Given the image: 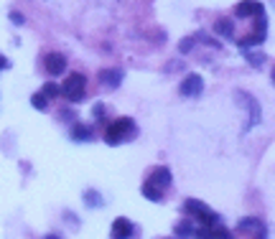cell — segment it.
I'll list each match as a JSON object with an SVG mask.
<instances>
[{"instance_id": "cell-1", "label": "cell", "mask_w": 275, "mask_h": 239, "mask_svg": "<svg viewBox=\"0 0 275 239\" xmlns=\"http://www.w3.org/2000/svg\"><path fill=\"white\" fill-rule=\"evenodd\" d=\"M135 133V123L130 117H120V120H115V123H110L105 128V143L107 145H120L125 140H130Z\"/></svg>"}, {"instance_id": "cell-2", "label": "cell", "mask_w": 275, "mask_h": 239, "mask_svg": "<svg viewBox=\"0 0 275 239\" xmlns=\"http://www.w3.org/2000/svg\"><path fill=\"white\" fill-rule=\"evenodd\" d=\"M84 89H87V76L84 74H69L66 82L59 87V94L66 97L69 102H82L84 99Z\"/></svg>"}, {"instance_id": "cell-3", "label": "cell", "mask_w": 275, "mask_h": 239, "mask_svg": "<svg viewBox=\"0 0 275 239\" xmlns=\"http://www.w3.org/2000/svg\"><path fill=\"white\" fill-rule=\"evenodd\" d=\"M184 214H186L189 219H199L204 226H214V224L219 221V214L212 211L207 204L196 201V198H189V201H184Z\"/></svg>"}, {"instance_id": "cell-4", "label": "cell", "mask_w": 275, "mask_h": 239, "mask_svg": "<svg viewBox=\"0 0 275 239\" xmlns=\"http://www.w3.org/2000/svg\"><path fill=\"white\" fill-rule=\"evenodd\" d=\"M178 92H181L184 97H199V94L204 92V79H202L199 74H189L184 82L178 84Z\"/></svg>"}, {"instance_id": "cell-5", "label": "cell", "mask_w": 275, "mask_h": 239, "mask_svg": "<svg viewBox=\"0 0 275 239\" xmlns=\"http://www.w3.org/2000/svg\"><path fill=\"white\" fill-rule=\"evenodd\" d=\"M234 13H237L240 18H260V16H265V6L260 3V0H240Z\"/></svg>"}, {"instance_id": "cell-6", "label": "cell", "mask_w": 275, "mask_h": 239, "mask_svg": "<svg viewBox=\"0 0 275 239\" xmlns=\"http://www.w3.org/2000/svg\"><path fill=\"white\" fill-rule=\"evenodd\" d=\"M265 33H267V21H265V16H260V18H255V31H250V36L242 38L240 46L245 49V46H257V44H262V41H265Z\"/></svg>"}, {"instance_id": "cell-7", "label": "cell", "mask_w": 275, "mask_h": 239, "mask_svg": "<svg viewBox=\"0 0 275 239\" xmlns=\"http://www.w3.org/2000/svg\"><path fill=\"white\" fill-rule=\"evenodd\" d=\"M145 183H150V186H155L158 191H163L166 186H171V171L166 168V166H155L150 173H148V181Z\"/></svg>"}, {"instance_id": "cell-8", "label": "cell", "mask_w": 275, "mask_h": 239, "mask_svg": "<svg viewBox=\"0 0 275 239\" xmlns=\"http://www.w3.org/2000/svg\"><path fill=\"white\" fill-rule=\"evenodd\" d=\"M196 239H232L229 229L224 226H202V229H194Z\"/></svg>"}, {"instance_id": "cell-9", "label": "cell", "mask_w": 275, "mask_h": 239, "mask_svg": "<svg viewBox=\"0 0 275 239\" xmlns=\"http://www.w3.org/2000/svg\"><path fill=\"white\" fill-rule=\"evenodd\" d=\"M44 64H46L49 76H59V74H64V69H66V56H64V54H49Z\"/></svg>"}, {"instance_id": "cell-10", "label": "cell", "mask_w": 275, "mask_h": 239, "mask_svg": "<svg viewBox=\"0 0 275 239\" xmlns=\"http://www.w3.org/2000/svg\"><path fill=\"white\" fill-rule=\"evenodd\" d=\"M130 234H133V224L125 216L112 221V239H130Z\"/></svg>"}, {"instance_id": "cell-11", "label": "cell", "mask_w": 275, "mask_h": 239, "mask_svg": "<svg viewBox=\"0 0 275 239\" xmlns=\"http://www.w3.org/2000/svg\"><path fill=\"white\" fill-rule=\"evenodd\" d=\"M100 82L105 84V87H117L123 82V71L120 69H105L102 74H100Z\"/></svg>"}, {"instance_id": "cell-12", "label": "cell", "mask_w": 275, "mask_h": 239, "mask_svg": "<svg viewBox=\"0 0 275 239\" xmlns=\"http://www.w3.org/2000/svg\"><path fill=\"white\" fill-rule=\"evenodd\" d=\"M214 31H217L219 36H224V38H232V36H234V23H232V18H219V21L214 23Z\"/></svg>"}, {"instance_id": "cell-13", "label": "cell", "mask_w": 275, "mask_h": 239, "mask_svg": "<svg viewBox=\"0 0 275 239\" xmlns=\"http://www.w3.org/2000/svg\"><path fill=\"white\" fill-rule=\"evenodd\" d=\"M71 138H74L76 143H84V140L92 138V128H89V125H82V123H76L74 130H71Z\"/></svg>"}, {"instance_id": "cell-14", "label": "cell", "mask_w": 275, "mask_h": 239, "mask_svg": "<svg viewBox=\"0 0 275 239\" xmlns=\"http://www.w3.org/2000/svg\"><path fill=\"white\" fill-rule=\"evenodd\" d=\"M143 196L150 198V201H163V191H158V188L150 186V183H143Z\"/></svg>"}, {"instance_id": "cell-15", "label": "cell", "mask_w": 275, "mask_h": 239, "mask_svg": "<svg viewBox=\"0 0 275 239\" xmlns=\"http://www.w3.org/2000/svg\"><path fill=\"white\" fill-rule=\"evenodd\" d=\"M176 234H178V236H191V234H194V224H191L189 216H186L184 221L176 224Z\"/></svg>"}, {"instance_id": "cell-16", "label": "cell", "mask_w": 275, "mask_h": 239, "mask_svg": "<svg viewBox=\"0 0 275 239\" xmlns=\"http://www.w3.org/2000/svg\"><path fill=\"white\" fill-rule=\"evenodd\" d=\"M41 94H44L46 99H54V97H59V87H56L54 82H46L44 89H41Z\"/></svg>"}, {"instance_id": "cell-17", "label": "cell", "mask_w": 275, "mask_h": 239, "mask_svg": "<svg viewBox=\"0 0 275 239\" xmlns=\"http://www.w3.org/2000/svg\"><path fill=\"white\" fill-rule=\"evenodd\" d=\"M31 104H33L36 109H46V104H49V99H46V97H44L41 92H38V94H33V97H31Z\"/></svg>"}, {"instance_id": "cell-18", "label": "cell", "mask_w": 275, "mask_h": 239, "mask_svg": "<svg viewBox=\"0 0 275 239\" xmlns=\"http://www.w3.org/2000/svg\"><path fill=\"white\" fill-rule=\"evenodd\" d=\"M196 38H199V41H204L207 46H214V49H219V41H214V38H209V36H204V33H196Z\"/></svg>"}, {"instance_id": "cell-19", "label": "cell", "mask_w": 275, "mask_h": 239, "mask_svg": "<svg viewBox=\"0 0 275 239\" xmlns=\"http://www.w3.org/2000/svg\"><path fill=\"white\" fill-rule=\"evenodd\" d=\"M189 49H194V38H184V41L178 44V51H181V54H186Z\"/></svg>"}, {"instance_id": "cell-20", "label": "cell", "mask_w": 275, "mask_h": 239, "mask_svg": "<svg viewBox=\"0 0 275 239\" xmlns=\"http://www.w3.org/2000/svg\"><path fill=\"white\" fill-rule=\"evenodd\" d=\"M95 117L100 120V123H105V104H102V102L95 104Z\"/></svg>"}, {"instance_id": "cell-21", "label": "cell", "mask_w": 275, "mask_h": 239, "mask_svg": "<svg viewBox=\"0 0 275 239\" xmlns=\"http://www.w3.org/2000/svg\"><path fill=\"white\" fill-rule=\"evenodd\" d=\"M11 21H13L16 26H23V23H26V18H23L21 13H11Z\"/></svg>"}, {"instance_id": "cell-22", "label": "cell", "mask_w": 275, "mask_h": 239, "mask_svg": "<svg viewBox=\"0 0 275 239\" xmlns=\"http://www.w3.org/2000/svg\"><path fill=\"white\" fill-rule=\"evenodd\" d=\"M6 66H8V59H6V56H0V69H6Z\"/></svg>"}, {"instance_id": "cell-23", "label": "cell", "mask_w": 275, "mask_h": 239, "mask_svg": "<svg viewBox=\"0 0 275 239\" xmlns=\"http://www.w3.org/2000/svg\"><path fill=\"white\" fill-rule=\"evenodd\" d=\"M46 239H61V236H59V234H49Z\"/></svg>"}]
</instances>
